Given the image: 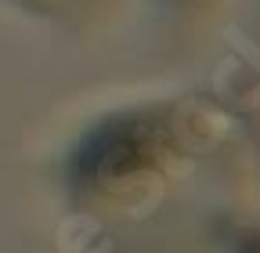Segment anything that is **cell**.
I'll use <instances>...</instances> for the list:
<instances>
[{
    "mask_svg": "<svg viewBox=\"0 0 260 253\" xmlns=\"http://www.w3.org/2000/svg\"><path fill=\"white\" fill-rule=\"evenodd\" d=\"M148 145H152L148 123H138V119L109 123L80 152V174L83 177H119L145 163Z\"/></svg>",
    "mask_w": 260,
    "mask_h": 253,
    "instance_id": "1",
    "label": "cell"
}]
</instances>
